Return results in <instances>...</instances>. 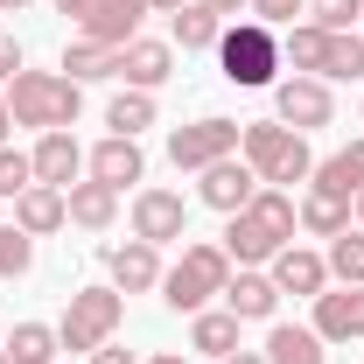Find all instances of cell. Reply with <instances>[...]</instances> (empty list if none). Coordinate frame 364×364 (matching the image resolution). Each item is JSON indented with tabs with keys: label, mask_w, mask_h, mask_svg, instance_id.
<instances>
[{
	"label": "cell",
	"mask_w": 364,
	"mask_h": 364,
	"mask_svg": "<svg viewBox=\"0 0 364 364\" xmlns=\"http://www.w3.org/2000/svg\"><path fill=\"white\" fill-rule=\"evenodd\" d=\"M294 225H301V210H294V196L287 189H259L238 218L225 225V252L231 267H267L280 245H294Z\"/></svg>",
	"instance_id": "obj_1"
},
{
	"label": "cell",
	"mask_w": 364,
	"mask_h": 364,
	"mask_svg": "<svg viewBox=\"0 0 364 364\" xmlns=\"http://www.w3.org/2000/svg\"><path fill=\"white\" fill-rule=\"evenodd\" d=\"M7 112H14V127L70 134L77 112H85V85H70L63 70H14V85H7Z\"/></svg>",
	"instance_id": "obj_2"
},
{
	"label": "cell",
	"mask_w": 364,
	"mask_h": 364,
	"mask_svg": "<svg viewBox=\"0 0 364 364\" xmlns=\"http://www.w3.org/2000/svg\"><path fill=\"white\" fill-rule=\"evenodd\" d=\"M238 154L252 161V176L267 182V189H287V182H309V176H316L309 134H294V127H280V119H252V127L238 134Z\"/></svg>",
	"instance_id": "obj_3"
},
{
	"label": "cell",
	"mask_w": 364,
	"mask_h": 364,
	"mask_svg": "<svg viewBox=\"0 0 364 364\" xmlns=\"http://www.w3.org/2000/svg\"><path fill=\"white\" fill-rule=\"evenodd\" d=\"M231 280V252L225 245H182V259L161 273V301L176 309V316H203L218 294H225Z\"/></svg>",
	"instance_id": "obj_4"
},
{
	"label": "cell",
	"mask_w": 364,
	"mask_h": 364,
	"mask_svg": "<svg viewBox=\"0 0 364 364\" xmlns=\"http://www.w3.org/2000/svg\"><path fill=\"white\" fill-rule=\"evenodd\" d=\"M218 63H225L231 85L259 91V85H280V28L267 21H231L218 36Z\"/></svg>",
	"instance_id": "obj_5"
},
{
	"label": "cell",
	"mask_w": 364,
	"mask_h": 364,
	"mask_svg": "<svg viewBox=\"0 0 364 364\" xmlns=\"http://www.w3.org/2000/svg\"><path fill=\"white\" fill-rule=\"evenodd\" d=\"M127 322V294L119 287H77L70 294V309H63V322H56V336H63V350H105L112 343V329Z\"/></svg>",
	"instance_id": "obj_6"
},
{
	"label": "cell",
	"mask_w": 364,
	"mask_h": 364,
	"mask_svg": "<svg viewBox=\"0 0 364 364\" xmlns=\"http://www.w3.org/2000/svg\"><path fill=\"white\" fill-rule=\"evenodd\" d=\"M70 21H77V36H91V43H112L127 49L140 36V14H147V0H56Z\"/></svg>",
	"instance_id": "obj_7"
},
{
	"label": "cell",
	"mask_w": 364,
	"mask_h": 364,
	"mask_svg": "<svg viewBox=\"0 0 364 364\" xmlns=\"http://www.w3.org/2000/svg\"><path fill=\"white\" fill-rule=\"evenodd\" d=\"M238 119H196V127H176L168 134V161L176 168H189V176H203L210 161H225V154H238Z\"/></svg>",
	"instance_id": "obj_8"
},
{
	"label": "cell",
	"mask_w": 364,
	"mask_h": 364,
	"mask_svg": "<svg viewBox=\"0 0 364 364\" xmlns=\"http://www.w3.org/2000/svg\"><path fill=\"white\" fill-rule=\"evenodd\" d=\"M273 112H280V127H294V134H316L336 119V98L322 77H280L273 85Z\"/></svg>",
	"instance_id": "obj_9"
},
{
	"label": "cell",
	"mask_w": 364,
	"mask_h": 364,
	"mask_svg": "<svg viewBox=\"0 0 364 364\" xmlns=\"http://www.w3.org/2000/svg\"><path fill=\"white\" fill-rule=\"evenodd\" d=\"M252 196H259V176H252V161H245V154L210 161V168H203V182H196V203H210V210H225V218H238Z\"/></svg>",
	"instance_id": "obj_10"
},
{
	"label": "cell",
	"mask_w": 364,
	"mask_h": 364,
	"mask_svg": "<svg viewBox=\"0 0 364 364\" xmlns=\"http://www.w3.org/2000/svg\"><path fill=\"white\" fill-rule=\"evenodd\" d=\"M134 238H147V245L189 238V203H182L176 189H140L134 196Z\"/></svg>",
	"instance_id": "obj_11"
},
{
	"label": "cell",
	"mask_w": 364,
	"mask_h": 364,
	"mask_svg": "<svg viewBox=\"0 0 364 364\" xmlns=\"http://www.w3.org/2000/svg\"><path fill=\"white\" fill-rule=\"evenodd\" d=\"M105 273L119 294H147V287H161V245H147V238L105 245Z\"/></svg>",
	"instance_id": "obj_12"
},
{
	"label": "cell",
	"mask_w": 364,
	"mask_h": 364,
	"mask_svg": "<svg viewBox=\"0 0 364 364\" xmlns=\"http://www.w3.org/2000/svg\"><path fill=\"white\" fill-rule=\"evenodd\" d=\"M316 336L322 343H358L364 336V287H322L316 294Z\"/></svg>",
	"instance_id": "obj_13"
},
{
	"label": "cell",
	"mask_w": 364,
	"mask_h": 364,
	"mask_svg": "<svg viewBox=\"0 0 364 364\" xmlns=\"http://www.w3.org/2000/svg\"><path fill=\"white\" fill-rule=\"evenodd\" d=\"M267 273H273V287H280V294H309V301L329 287V259L309 252V245H280V252L267 259Z\"/></svg>",
	"instance_id": "obj_14"
},
{
	"label": "cell",
	"mask_w": 364,
	"mask_h": 364,
	"mask_svg": "<svg viewBox=\"0 0 364 364\" xmlns=\"http://www.w3.org/2000/svg\"><path fill=\"white\" fill-rule=\"evenodd\" d=\"M119 77L134 91H161L176 77V43H154V36H134V43L119 49Z\"/></svg>",
	"instance_id": "obj_15"
},
{
	"label": "cell",
	"mask_w": 364,
	"mask_h": 364,
	"mask_svg": "<svg viewBox=\"0 0 364 364\" xmlns=\"http://www.w3.org/2000/svg\"><path fill=\"white\" fill-rule=\"evenodd\" d=\"M85 168H91V182H112V189H127V182H140V176H147V154H140V140L105 134V140H98V147L85 154Z\"/></svg>",
	"instance_id": "obj_16"
},
{
	"label": "cell",
	"mask_w": 364,
	"mask_h": 364,
	"mask_svg": "<svg viewBox=\"0 0 364 364\" xmlns=\"http://www.w3.org/2000/svg\"><path fill=\"white\" fill-rule=\"evenodd\" d=\"M225 309L238 322H273V309H280V287H273V273H259V267H238L225 280Z\"/></svg>",
	"instance_id": "obj_17"
},
{
	"label": "cell",
	"mask_w": 364,
	"mask_h": 364,
	"mask_svg": "<svg viewBox=\"0 0 364 364\" xmlns=\"http://www.w3.org/2000/svg\"><path fill=\"white\" fill-rule=\"evenodd\" d=\"M14 225L28 231V238H49V231H63V225H70V196H63V189H49V182L21 189V196H14Z\"/></svg>",
	"instance_id": "obj_18"
},
{
	"label": "cell",
	"mask_w": 364,
	"mask_h": 364,
	"mask_svg": "<svg viewBox=\"0 0 364 364\" xmlns=\"http://www.w3.org/2000/svg\"><path fill=\"white\" fill-rule=\"evenodd\" d=\"M28 161H36V182H49V189H70V182L85 176V147L70 134H43Z\"/></svg>",
	"instance_id": "obj_19"
},
{
	"label": "cell",
	"mask_w": 364,
	"mask_h": 364,
	"mask_svg": "<svg viewBox=\"0 0 364 364\" xmlns=\"http://www.w3.org/2000/svg\"><path fill=\"white\" fill-rule=\"evenodd\" d=\"M267 364H329V343L301 322H273L267 329Z\"/></svg>",
	"instance_id": "obj_20"
},
{
	"label": "cell",
	"mask_w": 364,
	"mask_h": 364,
	"mask_svg": "<svg viewBox=\"0 0 364 364\" xmlns=\"http://www.w3.org/2000/svg\"><path fill=\"white\" fill-rule=\"evenodd\" d=\"M63 196H70V225H85V231H105L112 218H119V189H112V182L85 176V182H70Z\"/></svg>",
	"instance_id": "obj_21"
},
{
	"label": "cell",
	"mask_w": 364,
	"mask_h": 364,
	"mask_svg": "<svg viewBox=\"0 0 364 364\" xmlns=\"http://www.w3.org/2000/svg\"><path fill=\"white\" fill-rule=\"evenodd\" d=\"M63 77H70V85H98V77H119V49H112V43H91V36H77V43L63 49Z\"/></svg>",
	"instance_id": "obj_22"
},
{
	"label": "cell",
	"mask_w": 364,
	"mask_h": 364,
	"mask_svg": "<svg viewBox=\"0 0 364 364\" xmlns=\"http://www.w3.org/2000/svg\"><path fill=\"white\" fill-rule=\"evenodd\" d=\"M294 210H301V231H316V238L350 231V196H336V189H316V182H309V196H301Z\"/></svg>",
	"instance_id": "obj_23"
},
{
	"label": "cell",
	"mask_w": 364,
	"mask_h": 364,
	"mask_svg": "<svg viewBox=\"0 0 364 364\" xmlns=\"http://www.w3.org/2000/svg\"><path fill=\"white\" fill-rule=\"evenodd\" d=\"M322 43H329V28L287 21V28H280V63H294V77H316L322 70Z\"/></svg>",
	"instance_id": "obj_24"
},
{
	"label": "cell",
	"mask_w": 364,
	"mask_h": 364,
	"mask_svg": "<svg viewBox=\"0 0 364 364\" xmlns=\"http://www.w3.org/2000/svg\"><path fill=\"white\" fill-rule=\"evenodd\" d=\"M322 85H358L364 77V36L358 28H343V36H329L322 43V70H316Z\"/></svg>",
	"instance_id": "obj_25"
},
{
	"label": "cell",
	"mask_w": 364,
	"mask_h": 364,
	"mask_svg": "<svg viewBox=\"0 0 364 364\" xmlns=\"http://www.w3.org/2000/svg\"><path fill=\"white\" fill-rule=\"evenodd\" d=\"M189 343H196L203 358H231V350H238V316H231V309H203V316H189Z\"/></svg>",
	"instance_id": "obj_26"
},
{
	"label": "cell",
	"mask_w": 364,
	"mask_h": 364,
	"mask_svg": "<svg viewBox=\"0 0 364 364\" xmlns=\"http://www.w3.org/2000/svg\"><path fill=\"white\" fill-rule=\"evenodd\" d=\"M316 189H336V196H358L364 189V140H350L343 154H329V161H316Z\"/></svg>",
	"instance_id": "obj_27"
},
{
	"label": "cell",
	"mask_w": 364,
	"mask_h": 364,
	"mask_svg": "<svg viewBox=\"0 0 364 364\" xmlns=\"http://www.w3.org/2000/svg\"><path fill=\"white\" fill-rule=\"evenodd\" d=\"M14 364H56V350H63V336L49 329V322H14V336L0 343Z\"/></svg>",
	"instance_id": "obj_28"
},
{
	"label": "cell",
	"mask_w": 364,
	"mask_h": 364,
	"mask_svg": "<svg viewBox=\"0 0 364 364\" xmlns=\"http://www.w3.org/2000/svg\"><path fill=\"white\" fill-rule=\"evenodd\" d=\"M105 127H112V134H127V140H140L147 127H154V91H134V85H127L112 105H105Z\"/></svg>",
	"instance_id": "obj_29"
},
{
	"label": "cell",
	"mask_w": 364,
	"mask_h": 364,
	"mask_svg": "<svg viewBox=\"0 0 364 364\" xmlns=\"http://www.w3.org/2000/svg\"><path fill=\"white\" fill-rule=\"evenodd\" d=\"M218 36H225V14H210L203 0L176 7V43L182 49H218Z\"/></svg>",
	"instance_id": "obj_30"
},
{
	"label": "cell",
	"mask_w": 364,
	"mask_h": 364,
	"mask_svg": "<svg viewBox=\"0 0 364 364\" xmlns=\"http://www.w3.org/2000/svg\"><path fill=\"white\" fill-rule=\"evenodd\" d=\"M329 280H343V287H364V231H336L329 238Z\"/></svg>",
	"instance_id": "obj_31"
},
{
	"label": "cell",
	"mask_w": 364,
	"mask_h": 364,
	"mask_svg": "<svg viewBox=\"0 0 364 364\" xmlns=\"http://www.w3.org/2000/svg\"><path fill=\"white\" fill-rule=\"evenodd\" d=\"M28 267H36V238L14 225V218H0V280H21Z\"/></svg>",
	"instance_id": "obj_32"
},
{
	"label": "cell",
	"mask_w": 364,
	"mask_h": 364,
	"mask_svg": "<svg viewBox=\"0 0 364 364\" xmlns=\"http://www.w3.org/2000/svg\"><path fill=\"white\" fill-rule=\"evenodd\" d=\"M21 189H36V161L14 154V147H0V203H14Z\"/></svg>",
	"instance_id": "obj_33"
},
{
	"label": "cell",
	"mask_w": 364,
	"mask_h": 364,
	"mask_svg": "<svg viewBox=\"0 0 364 364\" xmlns=\"http://www.w3.org/2000/svg\"><path fill=\"white\" fill-rule=\"evenodd\" d=\"M309 14H316V28L343 36V28H358V21H364V0H309Z\"/></svg>",
	"instance_id": "obj_34"
},
{
	"label": "cell",
	"mask_w": 364,
	"mask_h": 364,
	"mask_svg": "<svg viewBox=\"0 0 364 364\" xmlns=\"http://www.w3.org/2000/svg\"><path fill=\"white\" fill-rule=\"evenodd\" d=\"M245 7H252V21H267V28H287V21H294L309 0H245Z\"/></svg>",
	"instance_id": "obj_35"
},
{
	"label": "cell",
	"mask_w": 364,
	"mask_h": 364,
	"mask_svg": "<svg viewBox=\"0 0 364 364\" xmlns=\"http://www.w3.org/2000/svg\"><path fill=\"white\" fill-rule=\"evenodd\" d=\"M14 70H28V63H21V43H14V36H0V77H14Z\"/></svg>",
	"instance_id": "obj_36"
},
{
	"label": "cell",
	"mask_w": 364,
	"mask_h": 364,
	"mask_svg": "<svg viewBox=\"0 0 364 364\" xmlns=\"http://www.w3.org/2000/svg\"><path fill=\"white\" fill-rule=\"evenodd\" d=\"M91 364H140L134 350H119V343H105V350H91Z\"/></svg>",
	"instance_id": "obj_37"
},
{
	"label": "cell",
	"mask_w": 364,
	"mask_h": 364,
	"mask_svg": "<svg viewBox=\"0 0 364 364\" xmlns=\"http://www.w3.org/2000/svg\"><path fill=\"white\" fill-rule=\"evenodd\" d=\"M218 364H267V350H231V358H218Z\"/></svg>",
	"instance_id": "obj_38"
},
{
	"label": "cell",
	"mask_w": 364,
	"mask_h": 364,
	"mask_svg": "<svg viewBox=\"0 0 364 364\" xmlns=\"http://www.w3.org/2000/svg\"><path fill=\"white\" fill-rule=\"evenodd\" d=\"M7 134H14V112H7V91H0V147H7Z\"/></svg>",
	"instance_id": "obj_39"
},
{
	"label": "cell",
	"mask_w": 364,
	"mask_h": 364,
	"mask_svg": "<svg viewBox=\"0 0 364 364\" xmlns=\"http://www.w3.org/2000/svg\"><path fill=\"white\" fill-rule=\"evenodd\" d=\"M203 7H210V14H238L245 0H203Z\"/></svg>",
	"instance_id": "obj_40"
},
{
	"label": "cell",
	"mask_w": 364,
	"mask_h": 364,
	"mask_svg": "<svg viewBox=\"0 0 364 364\" xmlns=\"http://www.w3.org/2000/svg\"><path fill=\"white\" fill-rule=\"evenodd\" d=\"M350 225L364 231V189H358V196H350Z\"/></svg>",
	"instance_id": "obj_41"
},
{
	"label": "cell",
	"mask_w": 364,
	"mask_h": 364,
	"mask_svg": "<svg viewBox=\"0 0 364 364\" xmlns=\"http://www.w3.org/2000/svg\"><path fill=\"white\" fill-rule=\"evenodd\" d=\"M147 364H189V358H176V350H161V358H147Z\"/></svg>",
	"instance_id": "obj_42"
},
{
	"label": "cell",
	"mask_w": 364,
	"mask_h": 364,
	"mask_svg": "<svg viewBox=\"0 0 364 364\" xmlns=\"http://www.w3.org/2000/svg\"><path fill=\"white\" fill-rule=\"evenodd\" d=\"M21 7H28V0H0V14H21Z\"/></svg>",
	"instance_id": "obj_43"
},
{
	"label": "cell",
	"mask_w": 364,
	"mask_h": 364,
	"mask_svg": "<svg viewBox=\"0 0 364 364\" xmlns=\"http://www.w3.org/2000/svg\"><path fill=\"white\" fill-rule=\"evenodd\" d=\"M0 364H14V358H7V350H0Z\"/></svg>",
	"instance_id": "obj_44"
}]
</instances>
